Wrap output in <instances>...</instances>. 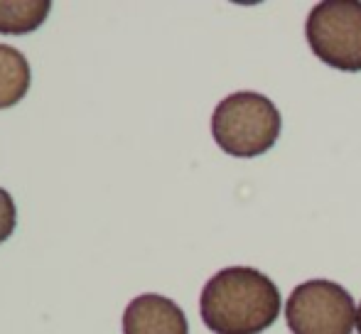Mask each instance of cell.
Instances as JSON below:
<instances>
[{"mask_svg": "<svg viewBox=\"0 0 361 334\" xmlns=\"http://www.w3.org/2000/svg\"><path fill=\"white\" fill-rule=\"evenodd\" d=\"M357 330L361 334V302H359V310H357Z\"/></svg>", "mask_w": 361, "mask_h": 334, "instance_id": "9", "label": "cell"}, {"mask_svg": "<svg viewBox=\"0 0 361 334\" xmlns=\"http://www.w3.org/2000/svg\"><path fill=\"white\" fill-rule=\"evenodd\" d=\"M283 297L278 285L258 268H221L207 280L200 315L216 334H261L278 320Z\"/></svg>", "mask_w": 361, "mask_h": 334, "instance_id": "1", "label": "cell"}, {"mask_svg": "<svg viewBox=\"0 0 361 334\" xmlns=\"http://www.w3.org/2000/svg\"><path fill=\"white\" fill-rule=\"evenodd\" d=\"M49 0H0V32L27 35L47 20Z\"/></svg>", "mask_w": 361, "mask_h": 334, "instance_id": "7", "label": "cell"}, {"mask_svg": "<svg viewBox=\"0 0 361 334\" xmlns=\"http://www.w3.org/2000/svg\"><path fill=\"white\" fill-rule=\"evenodd\" d=\"M15 224H18V209H15V202H13V197L8 194V190L0 187V244L13 236Z\"/></svg>", "mask_w": 361, "mask_h": 334, "instance_id": "8", "label": "cell"}, {"mask_svg": "<svg viewBox=\"0 0 361 334\" xmlns=\"http://www.w3.org/2000/svg\"><path fill=\"white\" fill-rule=\"evenodd\" d=\"M281 111L268 96L236 91L216 104L212 113V135L216 145L233 158H258L281 138Z\"/></svg>", "mask_w": 361, "mask_h": 334, "instance_id": "2", "label": "cell"}, {"mask_svg": "<svg viewBox=\"0 0 361 334\" xmlns=\"http://www.w3.org/2000/svg\"><path fill=\"white\" fill-rule=\"evenodd\" d=\"M123 334H190V325L175 300L145 292L126 307Z\"/></svg>", "mask_w": 361, "mask_h": 334, "instance_id": "5", "label": "cell"}, {"mask_svg": "<svg viewBox=\"0 0 361 334\" xmlns=\"http://www.w3.org/2000/svg\"><path fill=\"white\" fill-rule=\"evenodd\" d=\"M286 322L293 334H352L357 305L339 283L307 280L290 292Z\"/></svg>", "mask_w": 361, "mask_h": 334, "instance_id": "4", "label": "cell"}, {"mask_svg": "<svg viewBox=\"0 0 361 334\" xmlns=\"http://www.w3.org/2000/svg\"><path fill=\"white\" fill-rule=\"evenodd\" d=\"M305 37L319 62L337 72H361V3L324 0L312 8Z\"/></svg>", "mask_w": 361, "mask_h": 334, "instance_id": "3", "label": "cell"}, {"mask_svg": "<svg viewBox=\"0 0 361 334\" xmlns=\"http://www.w3.org/2000/svg\"><path fill=\"white\" fill-rule=\"evenodd\" d=\"M30 62L20 49L0 44V111L20 104L30 91Z\"/></svg>", "mask_w": 361, "mask_h": 334, "instance_id": "6", "label": "cell"}]
</instances>
